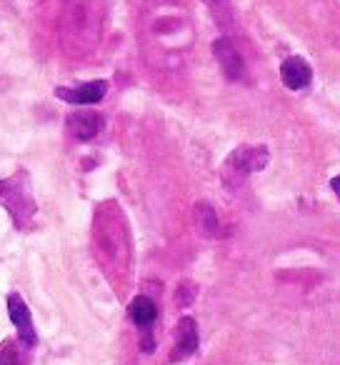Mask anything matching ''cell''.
Instances as JSON below:
<instances>
[{
  "label": "cell",
  "instance_id": "obj_1",
  "mask_svg": "<svg viewBox=\"0 0 340 365\" xmlns=\"http://www.w3.org/2000/svg\"><path fill=\"white\" fill-rule=\"evenodd\" d=\"M138 41L148 68L160 73L183 71L195 46V26L183 0H143Z\"/></svg>",
  "mask_w": 340,
  "mask_h": 365
},
{
  "label": "cell",
  "instance_id": "obj_2",
  "mask_svg": "<svg viewBox=\"0 0 340 365\" xmlns=\"http://www.w3.org/2000/svg\"><path fill=\"white\" fill-rule=\"evenodd\" d=\"M105 0H63L58 38L68 58H86L101 46L105 28Z\"/></svg>",
  "mask_w": 340,
  "mask_h": 365
},
{
  "label": "cell",
  "instance_id": "obj_3",
  "mask_svg": "<svg viewBox=\"0 0 340 365\" xmlns=\"http://www.w3.org/2000/svg\"><path fill=\"white\" fill-rule=\"evenodd\" d=\"M270 160L265 145H240L228 155L223 165V182L228 190H238L253 173H260Z\"/></svg>",
  "mask_w": 340,
  "mask_h": 365
},
{
  "label": "cell",
  "instance_id": "obj_4",
  "mask_svg": "<svg viewBox=\"0 0 340 365\" xmlns=\"http://www.w3.org/2000/svg\"><path fill=\"white\" fill-rule=\"evenodd\" d=\"M0 203L8 205L13 220H16L21 228H26V223L33 218V213H36V203H33L31 190H28L26 175L0 180Z\"/></svg>",
  "mask_w": 340,
  "mask_h": 365
},
{
  "label": "cell",
  "instance_id": "obj_5",
  "mask_svg": "<svg viewBox=\"0 0 340 365\" xmlns=\"http://www.w3.org/2000/svg\"><path fill=\"white\" fill-rule=\"evenodd\" d=\"M128 315H130L133 323L140 328V348L145 350V353H150L153 348H155V340H153V323H155L158 318V308L155 303H153L148 295H135V298L130 300V305H128Z\"/></svg>",
  "mask_w": 340,
  "mask_h": 365
},
{
  "label": "cell",
  "instance_id": "obj_6",
  "mask_svg": "<svg viewBox=\"0 0 340 365\" xmlns=\"http://www.w3.org/2000/svg\"><path fill=\"white\" fill-rule=\"evenodd\" d=\"M213 53H215V61H218L220 71H223V76L228 78V81H233V83L243 81L245 61H243V56H240L238 46H235L228 36L218 38V41L213 43Z\"/></svg>",
  "mask_w": 340,
  "mask_h": 365
},
{
  "label": "cell",
  "instance_id": "obj_7",
  "mask_svg": "<svg viewBox=\"0 0 340 365\" xmlns=\"http://www.w3.org/2000/svg\"><path fill=\"white\" fill-rule=\"evenodd\" d=\"M8 313H11V320L18 328V338H21L23 348H36L38 335L36 328H33V315L28 310L26 300L21 298V293H11L8 295Z\"/></svg>",
  "mask_w": 340,
  "mask_h": 365
},
{
  "label": "cell",
  "instance_id": "obj_8",
  "mask_svg": "<svg viewBox=\"0 0 340 365\" xmlns=\"http://www.w3.org/2000/svg\"><path fill=\"white\" fill-rule=\"evenodd\" d=\"M108 93V83L105 81H91L83 83L78 88H56V96L61 101L71 103V106H96L105 98Z\"/></svg>",
  "mask_w": 340,
  "mask_h": 365
},
{
  "label": "cell",
  "instance_id": "obj_9",
  "mask_svg": "<svg viewBox=\"0 0 340 365\" xmlns=\"http://www.w3.org/2000/svg\"><path fill=\"white\" fill-rule=\"evenodd\" d=\"M198 350V325L190 315L180 318L178 328H175V345L173 355H170V363H180V360L190 358V355Z\"/></svg>",
  "mask_w": 340,
  "mask_h": 365
},
{
  "label": "cell",
  "instance_id": "obj_10",
  "mask_svg": "<svg viewBox=\"0 0 340 365\" xmlns=\"http://www.w3.org/2000/svg\"><path fill=\"white\" fill-rule=\"evenodd\" d=\"M280 81H283V86L288 88V91H303V88H308L310 81H313V71H310V66L305 63V58L290 56V58H285L283 66H280Z\"/></svg>",
  "mask_w": 340,
  "mask_h": 365
},
{
  "label": "cell",
  "instance_id": "obj_11",
  "mask_svg": "<svg viewBox=\"0 0 340 365\" xmlns=\"http://www.w3.org/2000/svg\"><path fill=\"white\" fill-rule=\"evenodd\" d=\"M68 128L78 140H93L103 130V115L96 110H78L68 115Z\"/></svg>",
  "mask_w": 340,
  "mask_h": 365
},
{
  "label": "cell",
  "instance_id": "obj_12",
  "mask_svg": "<svg viewBox=\"0 0 340 365\" xmlns=\"http://www.w3.org/2000/svg\"><path fill=\"white\" fill-rule=\"evenodd\" d=\"M203 3L225 36H230V33L238 31V16H235V8H233L230 0H203Z\"/></svg>",
  "mask_w": 340,
  "mask_h": 365
},
{
  "label": "cell",
  "instance_id": "obj_13",
  "mask_svg": "<svg viewBox=\"0 0 340 365\" xmlns=\"http://www.w3.org/2000/svg\"><path fill=\"white\" fill-rule=\"evenodd\" d=\"M195 225H198V230L205 235V238L218 235V215H215V210L210 208L208 203L195 205Z\"/></svg>",
  "mask_w": 340,
  "mask_h": 365
},
{
  "label": "cell",
  "instance_id": "obj_14",
  "mask_svg": "<svg viewBox=\"0 0 340 365\" xmlns=\"http://www.w3.org/2000/svg\"><path fill=\"white\" fill-rule=\"evenodd\" d=\"M195 300V285L193 283H183L178 290V303L183 305V308H188L190 303Z\"/></svg>",
  "mask_w": 340,
  "mask_h": 365
},
{
  "label": "cell",
  "instance_id": "obj_15",
  "mask_svg": "<svg viewBox=\"0 0 340 365\" xmlns=\"http://www.w3.org/2000/svg\"><path fill=\"white\" fill-rule=\"evenodd\" d=\"M0 365H21L18 363V355L8 350V343L3 345V350H0Z\"/></svg>",
  "mask_w": 340,
  "mask_h": 365
},
{
  "label": "cell",
  "instance_id": "obj_16",
  "mask_svg": "<svg viewBox=\"0 0 340 365\" xmlns=\"http://www.w3.org/2000/svg\"><path fill=\"white\" fill-rule=\"evenodd\" d=\"M330 190H333V193L338 195V200H340V175L330 178Z\"/></svg>",
  "mask_w": 340,
  "mask_h": 365
}]
</instances>
